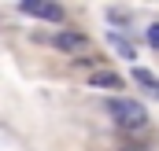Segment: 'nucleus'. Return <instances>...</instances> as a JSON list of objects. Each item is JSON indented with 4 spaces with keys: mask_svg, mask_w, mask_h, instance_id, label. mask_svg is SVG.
<instances>
[{
    "mask_svg": "<svg viewBox=\"0 0 159 151\" xmlns=\"http://www.w3.org/2000/svg\"><path fill=\"white\" fill-rule=\"evenodd\" d=\"M144 41H148L152 48H159V22H152V26L144 30Z\"/></svg>",
    "mask_w": 159,
    "mask_h": 151,
    "instance_id": "nucleus-7",
    "label": "nucleus"
},
{
    "mask_svg": "<svg viewBox=\"0 0 159 151\" xmlns=\"http://www.w3.org/2000/svg\"><path fill=\"white\" fill-rule=\"evenodd\" d=\"M19 11L30 19H44V22H63V7L56 0H22Z\"/></svg>",
    "mask_w": 159,
    "mask_h": 151,
    "instance_id": "nucleus-2",
    "label": "nucleus"
},
{
    "mask_svg": "<svg viewBox=\"0 0 159 151\" xmlns=\"http://www.w3.org/2000/svg\"><path fill=\"white\" fill-rule=\"evenodd\" d=\"M107 111H111V118H115V125L119 129H144L148 125V111L137 103V100H126V96H119V100H111L107 103Z\"/></svg>",
    "mask_w": 159,
    "mask_h": 151,
    "instance_id": "nucleus-1",
    "label": "nucleus"
},
{
    "mask_svg": "<svg viewBox=\"0 0 159 151\" xmlns=\"http://www.w3.org/2000/svg\"><path fill=\"white\" fill-rule=\"evenodd\" d=\"M89 88H107V92H115V88H122V74H115V70H93V74H89Z\"/></svg>",
    "mask_w": 159,
    "mask_h": 151,
    "instance_id": "nucleus-4",
    "label": "nucleus"
},
{
    "mask_svg": "<svg viewBox=\"0 0 159 151\" xmlns=\"http://www.w3.org/2000/svg\"><path fill=\"white\" fill-rule=\"evenodd\" d=\"M133 81H137V85H144V88H148L152 96L159 92V81H156V74H152V70H144V67H137V70H133Z\"/></svg>",
    "mask_w": 159,
    "mask_h": 151,
    "instance_id": "nucleus-5",
    "label": "nucleus"
},
{
    "mask_svg": "<svg viewBox=\"0 0 159 151\" xmlns=\"http://www.w3.org/2000/svg\"><path fill=\"white\" fill-rule=\"evenodd\" d=\"M107 44H111V48L119 52L122 59H133V55H137V52H133V44H129L126 37H119V33H111V37H107Z\"/></svg>",
    "mask_w": 159,
    "mask_h": 151,
    "instance_id": "nucleus-6",
    "label": "nucleus"
},
{
    "mask_svg": "<svg viewBox=\"0 0 159 151\" xmlns=\"http://www.w3.org/2000/svg\"><path fill=\"white\" fill-rule=\"evenodd\" d=\"M56 48L81 59V55H89V37L78 33V30H59V33H56Z\"/></svg>",
    "mask_w": 159,
    "mask_h": 151,
    "instance_id": "nucleus-3",
    "label": "nucleus"
}]
</instances>
